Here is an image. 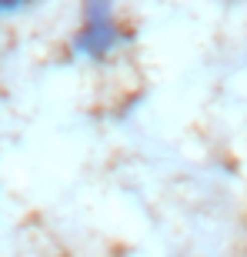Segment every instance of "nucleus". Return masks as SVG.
<instances>
[{"instance_id": "2", "label": "nucleus", "mask_w": 247, "mask_h": 257, "mask_svg": "<svg viewBox=\"0 0 247 257\" xmlns=\"http://www.w3.org/2000/svg\"><path fill=\"white\" fill-rule=\"evenodd\" d=\"M27 0H0V14H10V10H17V7H24Z\"/></svg>"}, {"instance_id": "1", "label": "nucleus", "mask_w": 247, "mask_h": 257, "mask_svg": "<svg viewBox=\"0 0 247 257\" xmlns=\"http://www.w3.org/2000/svg\"><path fill=\"white\" fill-rule=\"evenodd\" d=\"M117 44V27L110 20V0H87V24L77 34V50L87 57H107Z\"/></svg>"}]
</instances>
